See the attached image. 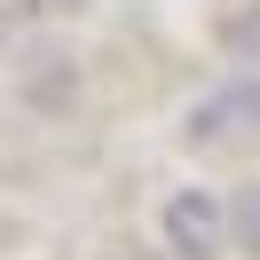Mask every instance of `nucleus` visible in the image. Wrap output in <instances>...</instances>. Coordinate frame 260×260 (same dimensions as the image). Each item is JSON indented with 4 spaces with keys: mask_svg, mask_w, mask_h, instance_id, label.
<instances>
[{
    "mask_svg": "<svg viewBox=\"0 0 260 260\" xmlns=\"http://www.w3.org/2000/svg\"><path fill=\"white\" fill-rule=\"evenodd\" d=\"M229 213L213 205L205 189H181L174 205H166V244H174L181 260H221V244H229Z\"/></svg>",
    "mask_w": 260,
    "mask_h": 260,
    "instance_id": "1",
    "label": "nucleus"
},
{
    "mask_svg": "<svg viewBox=\"0 0 260 260\" xmlns=\"http://www.w3.org/2000/svg\"><path fill=\"white\" fill-rule=\"evenodd\" d=\"M260 134V87H221V95H213L205 103V111H197L189 118V134H197V142H221V134Z\"/></svg>",
    "mask_w": 260,
    "mask_h": 260,
    "instance_id": "2",
    "label": "nucleus"
},
{
    "mask_svg": "<svg viewBox=\"0 0 260 260\" xmlns=\"http://www.w3.org/2000/svg\"><path fill=\"white\" fill-rule=\"evenodd\" d=\"M229 237L260 260V181H244V189H237V205H229Z\"/></svg>",
    "mask_w": 260,
    "mask_h": 260,
    "instance_id": "3",
    "label": "nucleus"
}]
</instances>
